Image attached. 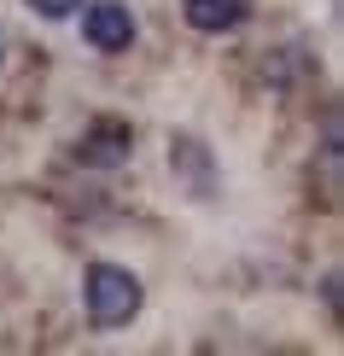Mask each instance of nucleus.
Returning <instances> with one entry per match:
<instances>
[{
  "instance_id": "1",
  "label": "nucleus",
  "mask_w": 344,
  "mask_h": 356,
  "mask_svg": "<svg viewBox=\"0 0 344 356\" xmlns=\"http://www.w3.org/2000/svg\"><path fill=\"white\" fill-rule=\"evenodd\" d=\"M82 298H88V321L94 327H129L140 316V280H134L123 263H94L82 280Z\"/></svg>"
},
{
  "instance_id": "2",
  "label": "nucleus",
  "mask_w": 344,
  "mask_h": 356,
  "mask_svg": "<svg viewBox=\"0 0 344 356\" xmlns=\"http://www.w3.org/2000/svg\"><path fill=\"white\" fill-rule=\"evenodd\" d=\"M82 41L94 53H129L134 41V12L123 0H94V6L82 12Z\"/></svg>"
},
{
  "instance_id": "3",
  "label": "nucleus",
  "mask_w": 344,
  "mask_h": 356,
  "mask_svg": "<svg viewBox=\"0 0 344 356\" xmlns=\"http://www.w3.org/2000/svg\"><path fill=\"white\" fill-rule=\"evenodd\" d=\"M129 146H134L129 123H117V117H99V123H88V129H82L76 158H82V164H94V170H117V164L129 158Z\"/></svg>"
},
{
  "instance_id": "4",
  "label": "nucleus",
  "mask_w": 344,
  "mask_h": 356,
  "mask_svg": "<svg viewBox=\"0 0 344 356\" xmlns=\"http://www.w3.org/2000/svg\"><path fill=\"white\" fill-rule=\"evenodd\" d=\"M187 24L204 29V35H222V29H234L239 18H245V0H181Z\"/></svg>"
},
{
  "instance_id": "5",
  "label": "nucleus",
  "mask_w": 344,
  "mask_h": 356,
  "mask_svg": "<svg viewBox=\"0 0 344 356\" xmlns=\"http://www.w3.org/2000/svg\"><path fill=\"white\" fill-rule=\"evenodd\" d=\"M29 6H35L41 18H70V12H76L82 0H29Z\"/></svg>"
},
{
  "instance_id": "6",
  "label": "nucleus",
  "mask_w": 344,
  "mask_h": 356,
  "mask_svg": "<svg viewBox=\"0 0 344 356\" xmlns=\"http://www.w3.org/2000/svg\"><path fill=\"white\" fill-rule=\"evenodd\" d=\"M0 58H6V35H0Z\"/></svg>"
}]
</instances>
